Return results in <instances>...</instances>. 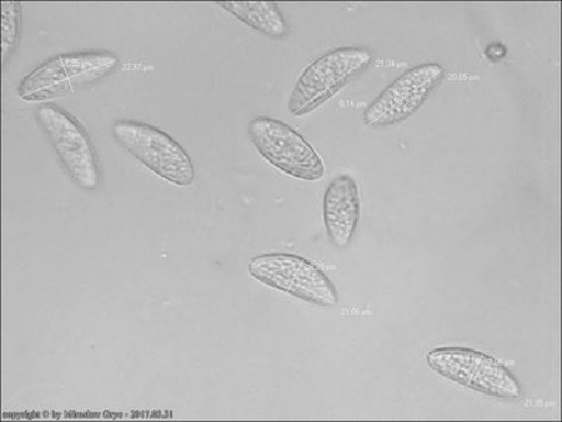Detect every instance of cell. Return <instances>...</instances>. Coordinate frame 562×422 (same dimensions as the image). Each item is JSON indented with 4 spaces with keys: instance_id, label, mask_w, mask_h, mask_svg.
<instances>
[{
    "instance_id": "obj_1",
    "label": "cell",
    "mask_w": 562,
    "mask_h": 422,
    "mask_svg": "<svg viewBox=\"0 0 562 422\" xmlns=\"http://www.w3.org/2000/svg\"><path fill=\"white\" fill-rule=\"evenodd\" d=\"M119 58L110 53H77L49 59L19 85L18 95L26 102H45L92 87L117 68Z\"/></svg>"
},
{
    "instance_id": "obj_2",
    "label": "cell",
    "mask_w": 562,
    "mask_h": 422,
    "mask_svg": "<svg viewBox=\"0 0 562 422\" xmlns=\"http://www.w3.org/2000/svg\"><path fill=\"white\" fill-rule=\"evenodd\" d=\"M115 141L150 173L176 186L194 184L192 159L168 134L138 122H117L113 125Z\"/></svg>"
},
{
    "instance_id": "obj_3",
    "label": "cell",
    "mask_w": 562,
    "mask_h": 422,
    "mask_svg": "<svg viewBox=\"0 0 562 422\" xmlns=\"http://www.w3.org/2000/svg\"><path fill=\"white\" fill-rule=\"evenodd\" d=\"M252 278L276 290L310 304L334 308L338 304L333 281L318 266L297 255L266 254L255 256L248 265Z\"/></svg>"
},
{
    "instance_id": "obj_4",
    "label": "cell",
    "mask_w": 562,
    "mask_h": 422,
    "mask_svg": "<svg viewBox=\"0 0 562 422\" xmlns=\"http://www.w3.org/2000/svg\"><path fill=\"white\" fill-rule=\"evenodd\" d=\"M431 369L467 389L496 399L518 400L521 387L501 362L473 349L440 348L429 352Z\"/></svg>"
},
{
    "instance_id": "obj_5",
    "label": "cell",
    "mask_w": 562,
    "mask_h": 422,
    "mask_svg": "<svg viewBox=\"0 0 562 422\" xmlns=\"http://www.w3.org/2000/svg\"><path fill=\"white\" fill-rule=\"evenodd\" d=\"M248 133L255 148L281 173L310 182L323 178V159L288 124L274 119L258 118L249 123Z\"/></svg>"
},
{
    "instance_id": "obj_6",
    "label": "cell",
    "mask_w": 562,
    "mask_h": 422,
    "mask_svg": "<svg viewBox=\"0 0 562 422\" xmlns=\"http://www.w3.org/2000/svg\"><path fill=\"white\" fill-rule=\"evenodd\" d=\"M370 62L371 54L360 48H339L323 55L301 75L290 98V112L294 115L313 112Z\"/></svg>"
},
{
    "instance_id": "obj_7",
    "label": "cell",
    "mask_w": 562,
    "mask_h": 422,
    "mask_svg": "<svg viewBox=\"0 0 562 422\" xmlns=\"http://www.w3.org/2000/svg\"><path fill=\"white\" fill-rule=\"evenodd\" d=\"M35 118L70 179L82 189L97 190L100 185L97 154L82 125L54 104L38 108Z\"/></svg>"
},
{
    "instance_id": "obj_8",
    "label": "cell",
    "mask_w": 562,
    "mask_h": 422,
    "mask_svg": "<svg viewBox=\"0 0 562 422\" xmlns=\"http://www.w3.org/2000/svg\"><path fill=\"white\" fill-rule=\"evenodd\" d=\"M443 77L445 69L438 64H425L409 69L366 110V124L370 127H384L411 118L418 112Z\"/></svg>"
},
{
    "instance_id": "obj_9",
    "label": "cell",
    "mask_w": 562,
    "mask_h": 422,
    "mask_svg": "<svg viewBox=\"0 0 562 422\" xmlns=\"http://www.w3.org/2000/svg\"><path fill=\"white\" fill-rule=\"evenodd\" d=\"M360 220L358 186L348 175L338 176L326 189L324 221L330 243L345 248L353 238Z\"/></svg>"
},
{
    "instance_id": "obj_10",
    "label": "cell",
    "mask_w": 562,
    "mask_h": 422,
    "mask_svg": "<svg viewBox=\"0 0 562 422\" xmlns=\"http://www.w3.org/2000/svg\"><path fill=\"white\" fill-rule=\"evenodd\" d=\"M218 4L256 32L273 38H284L289 34L283 14L272 2H221Z\"/></svg>"
},
{
    "instance_id": "obj_11",
    "label": "cell",
    "mask_w": 562,
    "mask_h": 422,
    "mask_svg": "<svg viewBox=\"0 0 562 422\" xmlns=\"http://www.w3.org/2000/svg\"><path fill=\"white\" fill-rule=\"evenodd\" d=\"M20 35V4L18 2L2 3V62H8L16 47Z\"/></svg>"
}]
</instances>
